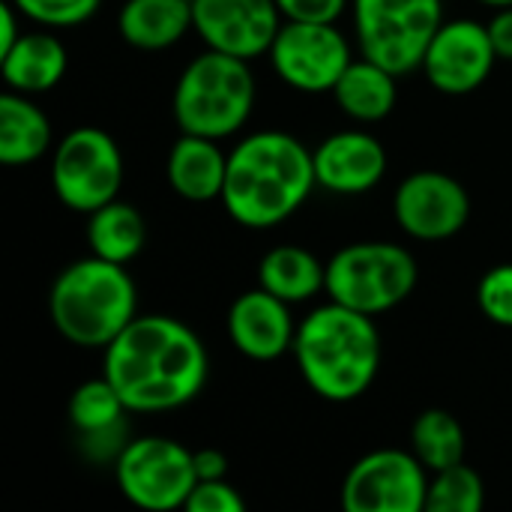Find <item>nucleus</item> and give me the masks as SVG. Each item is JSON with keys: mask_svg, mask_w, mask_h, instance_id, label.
Listing matches in <instances>:
<instances>
[{"mask_svg": "<svg viewBox=\"0 0 512 512\" xmlns=\"http://www.w3.org/2000/svg\"><path fill=\"white\" fill-rule=\"evenodd\" d=\"M294 336L297 324L291 303L264 288L240 294L228 309V339L243 357L255 363H273L285 357L294 348Z\"/></svg>", "mask_w": 512, "mask_h": 512, "instance_id": "2eb2a0df", "label": "nucleus"}, {"mask_svg": "<svg viewBox=\"0 0 512 512\" xmlns=\"http://www.w3.org/2000/svg\"><path fill=\"white\" fill-rule=\"evenodd\" d=\"M285 21H315V24H336L345 12L348 0H276Z\"/></svg>", "mask_w": 512, "mask_h": 512, "instance_id": "c756f323", "label": "nucleus"}, {"mask_svg": "<svg viewBox=\"0 0 512 512\" xmlns=\"http://www.w3.org/2000/svg\"><path fill=\"white\" fill-rule=\"evenodd\" d=\"M489 36H492L495 51H498V60H512V6L501 9L489 21Z\"/></svg>", "mask_w": 512, "mask_h": 512, "instance_id": "2f4dec72", "label": "nucleus"}, {"mask_svg": "<svg viewBox=\"0 0 512 512\" xmlns=\"http://www.w3.org/2000/svg\"><path fill=\"white\" fill-rule=\"evenodd\" d=\"M477 3H486V6H495V9H507V6H512V0H477Z\"/></svg>", "mask_w": 512, "mask_h": 512, "instance_id": "f704fd0d", "label": "nucleus"}, {"mask_svg": "<svg viewBox=\"0 0 512 512\" xmlns=\"http://www.w3.org/2000/svg\"><path fill=\"white\" fill-rule=\"evenodd\" d=\"M411 453L426 465L429 474L465 462V429H462V423L444 408L423 411L411 426Z\"/></svg>", "mask_w": 512, "mask_h": 512, "instance_id": "b1692460", "label": "nucleus"}, {"mask_svg": "<svg viewBox=\"0 0 512 512\" xmlns=\"http://www.w3.org/2000/svg\"><path fill=\"white\" fill-rule=\"evenodd\" d=\"M429 471L405 450H375L351 465L342 483L348 512H426Z\"/></svg>", "mask_w": 512, "mask_h": 512, "instance_id": "9b49d317", "label": "nucleus"}, {"mask_svg": "<svg viewBox=\"0 0 512 512\" xmlns=\"http://www.w3.org/2000/svg\"><path fill=\"white\" fill-rule=\"evenodd\" d=\"M417 261L399 243L366 240L339 249L327 264V294L333 303L363 315H384L402 306L417 288Z\"/></svg>", "mask_w": 512, "mask_h": 512, "instance_id": "423d86ee", "label": "nucleus"}, {"mask_svg": "<svg viewBox=\"0 0 512 512\" xmlns=\"http://www.w3.org/2000/svg\"><path fill=\"white\" fill-rule=\"evenodd\" d=\"M51 147L48 114L27 99V93L6 90L0 96V162L21 168L39 162Z\"/></svg>", "mask_w": 512, "mask_h": 512, "instance_id": "aec40b11", "label": "nucleus"}, {"mask_svg": "<svg viewBox=\"0 0 512 512\" xmlns=\"http://www.w3.org/2000/svg\"><path fill=\"white\" fill-rule=\"evenodd\" d=\"M267 54L273 72L300 93H333L351 66V45L336 24L282 21Z\"/></svg>", "mask_w": 512, "mask_h": 512, "instance_id": "9d476101", "label": "nucleus"}, {"mask_svg": "<svg viewBox=\"0 0 512 512\" xmlns=\"http://www.w3.org/2000/svg\"><path fill=\"white\" fill-rule=\"evenodd\" d=\"M441 24V0H354V27L363 57L381 63L393 75L423 66Z\"/></svg>", "mask_w": 512, "mask_h": 512, "instance_id": "0eeeda50", "label": "nucleus"}, {"mask_svg": "<svg viewBox=\"0 0 512 512\" xmlns=\"http://www.w3.org/2000/svg\"><path fill=\"white\" fill-rule=\"evenodd\" d=\"M114 474L123 498L147 512L186 510L198 486L195 453L162 435L129 441L114 462Z\"/></svg>", "mask_w": 512, "mask_h": 512, "instance_id": "6e6552de", "label": "nucleus"}, {"mask_svg": "<svg viewBox=\"0 0 512 512\" xmlns=\"http://www.w3.org/2000/svg\"><path fill=\"white\" fill-rule=\"evenodd\" d=\"M126 444H129L126 441V423L81 435V450L96 462H117V456L123 453Z\"/></svg>", "mask_w": 512, "mask_h": 512, "instance_id": "7c9ffc66", "label": "nucleus"}, {"mask_svg": "<svg viewBox=\"0 0 512 512\" xmlns=\"http://www.w3.org/2000/svg\"><path fill=\"white\" fill-rule=\"evenodd\" d=\"M69 54L54 33H21V39L0 54V72L15 93H45L63 81Z\"/></svg>", "mask_w": 512, "mask_h": 512, "instance_id": "a211bd4d", "label": "nucleus"}, {"mask_svg": "<svg viewBox=\"0 0 512 512\" xmlns=\"http://www.w3.org/2000/svg\"><path fill=\"white\" fill-rule=\"evenodd\" d=\"M15 3L6 0L0 3V54H6L18 39H21V30H18V18H15Z\"/></svg>", "mask_w": 512, "mask_h": 512, "instance_id": "72a5a7b5", "label": "nucleus"}, {"mask_svg": "<svg viewBox=\"0 0 512 512\" xmlns=\"http://www.w3.org/2000/svg\"><path fill=\"white\" fill-rule=\"evenodd\" d=\"M51 186L63 207L93 213L123 189V153L117 141L96 126L72 129L51 156Z\"/></svg>", "mask_w": 512, "mask_h": 512, "instance_id": "1a4fd4ad", "label": "nucleus"}, {"mask_svg": "<svg viewBox=\"0 0 512 512\" xmlns=\"http://www.w3.org/2000/svg\"><path fill=\"white\" fill-rule=\"evenodd\" d=\"M282 27L276 0H192V30L207 48L255 60L270 51Z\"/></svg>", "mask_w": 512, "mask_h": 512, "instance_id": "ddd939ff", "label": "nucleus"}, {"mask_svg": "<svg viewBox=\"0 0 512 512\" xmlns=\"http://www.w3.org/2000/svg\"><path fill=\"white\" fill-rule=\"evenodd\" d=\"M498 60V51L489 36V24L459 18L444 21L435 33L426 57L423 72L429 84L447 96H468L486 84Z\"/></svg>", "mask_w": 512, "mask_h": 512, "instance_id": "4468645a", "label": "nucleus"}, {"mask_svg": "<svg viewBox=\"0 0 512 512\" xmlns=\"http://www.w3.org/2000/svg\"><path fill=\"white\" fill-rule=\"evenodd\" d=\"M315 186L312 150L288 132L264 129L246 135L228 153L219 201L237 225L264 231L291 219Z\"/></svg>", "mask_w": 512, "mask_h": 512, "instance_id": "f03ea898", "label": "nucleus"}, {"mask_svg": "<svg viewBox=\"0 0 512 512\" xmlns=\"http://www.w3.org/2000/svg\"><path fill=\"white\" fill-rule=\"evenodd\" d=\"M48 315L54 330L78 348H108L138 315V291L126 264L81 258L51 285Z\"/></svg>", "mask_w": 512, "mask_h": 512, "instance_id": "20e7f679", "label": "nucleus"}, {"mask_svg": "<svg viewBox=\"0 0 512 512\" xmlns=\"http://www.w3.org/2000/svg\"><path fill=\"white\" fill-rule=\"evenodd\" d=\"M396 225L423 243L456 237L471 219V198L465 186L444 171H414L393 195Z\"/></svg>", "mask_w": 512, "mask_h": 512, "instance_id": "f8f14e48", "label": "nucleus"}, {"mask_svg": "<svg viewBox=\"0 0 512 512\" xmlns=\"http://www.w3.org/2000/svg\"><path fill=\"white\" fill-rule=\"evenodd\" d=\"M225 174H228V156L219 150L216 138L180 132V138L168 153V183L180 198L195 204L222 198Z\"/></svg>", "mask_w": 512, "mask_h": 512, "instance_id": "f3484780", "label": "nucleus"}, {"mask_svg": "<svg viewBox=\"0 0 512 512\" xmlns=\"http://www.w3.org/2000/svg\"><path fill=\"white\" fill-rule=\"evenodd\" d=\"M396 78L399 75H393L390 69H384L369 57L351 60V66L342 72L339 84L333 87L336 105L357 123H381L396 108L399 99Z\"/></svg>", "mask_w": 512, "mask_h": 512, "instance_id": "412c9836", "label": "nucleus"}, {"mask_svg": "<svg viewBox=\"0 0 512 512\" xmlns=\"http://www.w3.org/2000/svg\"><path fill=\"white\" fill-rule=\"evenodd\" d=\"M123 414H126V405L105 375L84 381L69 399V423L78 429V435L117 426L123 423Z\"/></svg>", "mask_w": 512, "mask_h": 512, "instance_id": "a878e982", "label": "nucleus"}, {"mask_svg": "<svg viewBox=\"0 0 512 512\" xmlns=\"http://www.w3.org/2000/svg\"><path fill=\"white\" fill-rule=\"evenodd\" d=\"M18 15L42 24V27H78L84 21H90L102 0H12Z\"/></svg>", "mask_w": 512, "mask_h": 512, "instance_id": "bb28decb", "label": "nucleus"}, {"mask_svg": "<svg viewBox=\"0 0 512 512\" xmlns=\"http://www.w3.org/2000/svg\"><path fill=\"white\" fill-rule=\"evenodd\" d=\"M312 159L318 186L336 195H363L375 189L387 174L384 144L363 129H348L324 138L312 150Z\"/></svg>", "mask_w": 512, "mask_h": 512, "instance_id": "dca6fc26", "label": "nucleus"}, {"mask_svg": "<svg viewBox=\"0 0 512 512\" xmlns=\"http://www.w3.org/2000/svg\"><path fill=\"white\" fill-rule=\"evenodd\" d=\"M189 512H243L246 501L243 495L222 477V480H198V486L192 489L189 501H186Z\"/></svg>", "mask_w": 512, "mask_h": 512, "instance_id": "c85d7f7f", "label": "nucleus"}, {"mask_svg": "<svg viewBox=\"0 0 512 512\" xmlns=\"http://www.w3.org/2000/svg\"><path fill=\"white\" fill-rule=\"evenodd\" d=\"M117 30L138 51L171 48L192 30V0H126Z\"/></svg>", "mask_w": 512, "mask_h": 512, "instance_id": "6ab92c4d", "label": "nucleus"}, {"mask_svg": "<svg viewBox=\"0 0 512 512\" xmlns=\"http://www.w3.org/2000/svg\"><path fill=\"white\" fill-rule=\"evenodd\" d=\"M477 306L492 324L512 330V264H498L483 273L477 285Z\"/></svg>", "mask_w": 512, "mask_h": 512, "instance_id": "cd10ccee", "label": "nucleus"}, {"mask_svg": "<svg viewBox=\"0 0 512 512\" xmlns=\"http://www.w3.org/2000/svg\"><path fill=\"white\" fill-rule=\"evenodd\" d=\"M258 285L285 303H306L327 291V264L303 246H276L258 264Z\"/></svg>", "mask_w": 512, "mask_h": 512, "instance_id": "4be33fe9", "label": "nucleus"}, {"mask_svg": "<svg viewBox=\"0 0 512 512\" xmlns=\"http://www.w3.org/2000/svg\"><path fill=\"white\" fill-rule=\"evenodd\" d=\"M483 504H486V483L465 462L432 474L426 512H480Z\"/></svg>", "mask_w": 512, "mask_h": 512, "instance_id": "393cba45", "label": "nucleus"}, {"mask_svg": "<svg viewBox=\"0 0 512 512\" xmlns=\"http://www.w3.org/2000/svg\"><path fill=\"white\" fill-rule=\"evenodd\" d=\"M195 474L198 480H222L228 474V459L219 450H198L195 453Z\"/></svg>", "mask_w": 512, "mask_h": 512, "instance_id": "473e14b6", "label": "nucleus"}, {"mask_svg": "<svg viewBox=\"0 0 512 512\" xmlns=\"http://www.w3.org/2000/svg\"><path fill=\"white\" fill-rule=\"evenodd\" d=\"M207 372L204 342L171 315H135L102 357V375L132 414H162L189 405L204 390Z\"/></svg>", "mask_w": 512, "mask_h": 512, "instance_id": "f257e3e1", "label": "nucleus"}, {"mask_svg": "<svg viewBox=\"0 0 512 512\" xmlns=\"http://www.w3.org/2000/svg\"><path fill=\"white\" fill-rule=\"evenodd\" d=\"M291 354L315 396L348 405L375 384L384 345L372 315L330 300L297 324Z\"/></svg>", "mask_w": 512, "mask_h": 512, "instance_id": "7ed1b4c3", "label": "nucleus"}, {"mask_svg": "<svg viewBox=\"0 0 512 512\" xmlns=\"http://www.w3.org/2000/svg\"><path fill=\"white\" fill-rule=\"evenodd\" d=\"M255 105V78L249 60L207 48L174 87V120L186 135L228 138L240 132Z\"/></svg>", "mask_w": 512, "mask_h": 512, "instance_id": "39448f33", "label": "nucleus"}, {"mask_svg": "<svg viewBox=\"0 0 512 512\" xmlns=\"http://www.w3.org/2000/svg\"><path fill=\"white\" fill-rule=\"evenodd\" d=\"M147 243V222L138 207L126 201H108L87 219V246L96 258L129 264Z\"/></svg>", "mask_w": 512, "mask_h": 512, "instance_id": "5701e85b", "label": "nucleus"}]
</instances>
